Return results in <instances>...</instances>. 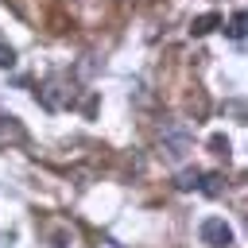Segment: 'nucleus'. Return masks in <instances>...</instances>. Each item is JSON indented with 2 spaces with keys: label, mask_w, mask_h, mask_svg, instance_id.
I'll return each instance as SVG.
<instances>
[{
  "label": "nucleus",
  "mask_w": 248,
  "mask_h": 248,
  "mask_svg": "<svg viewBox=\"0 0 248 248\" xmlns=\"http://www.w3.org/2000/svg\"><path fill=\"white\" fill-rule=\"evenodd\" d=\"M50 248H70V244H66V232H54V244H50Z\"/></svg>",
  "instance_id": "obj_9"
},
{
  "label": "nucleus",
  "mask_w": 248,
  "mask_h": 248,
  "mask_svg": "<svg viewBox=\"0 0 248 248\" xmlns=\"http://www.w3.org/2000/svg\"><path fill=\"white\" fill-rule=\"evenodd\" d=\"M159 143H163V151H167L170 159H182V155L190 151V136H186V128H182V124H163Z\"/></svg>",
  "instance_id": "obj_2"
},
{
  "label": "nucleus",
  "mask_w": 248,
  "mask_h": 248,
  "mask_svg": "<svg viewBox=\"0 0 248 248\" xmlns=\"http://www.w3.org/2000/svg\"><path fill=\"white\" fill-rule=\"evenodd\" d=\"M27 132H23V124L16 120V116H0V143H19Z\"/></svg>",
  "instance_id": "obj_3"
},
{
  "label": "nucleus",
  "mask_w": 248,
  "mask_h": 248,
  "mask_svg": "<svg viewBox=\"0 0 248 248\" xmlns=\"http://www.w3.org/2000/svg\"><path fill=\"white\" fill-rule=\"evenodd\" d=\"M174 186H178V190H202V170H182V174L174 178Z\"/></svg>",
  "instance_id": "obj_5"
},
{
  "label": "nucleus",
  "mask_w": 248,
  "mask_h": 248,
  "mask_svg": "<svg viewBox=\"0 0 248 248\" xmlns=\"http://www.w3.org/2000/svg\"><path fill=\"white\" fill-rule=\"evenodd\" d=\"M97 248H120L116 240H97Z\"/></svg>",
  "instance_id": "obj_10"
},
{
  "label": "nucleus",
  "mask_w": 248,
  "mask_h": 248,
  "mask_svg": "<svg viewBox=\"0 0 248 248\" xmlns=\"http://www.w3.org/2000/svg\"><path fill=\"white\" fill-rule=\"evenodd\" d=\"M198 236H202V244H209V248H229V244H232V225H229L225 217H205V221L198 225Z\"/></svg>",
  "instance_id": "obj_1"
},
{
  "label": "nucleus",
  "mask_w": 248,
  "mask_h": 248,
  "mask_svg": "<svg viewBox=\"0 0 248 248\" xmlns=\"http://www.w3.org/2000/svg\"><path fill=\"white\" fill-rule=\"evenodd\" d=\"M229 39H236V43L244 39V12H236V16L229 19Z\"/></svg>",
  "instance_id": "obj_6"
},
{
  "label": "nucleus",
  "mask_w": 248,
  "mask_h": 248,
  "mask_svg": "<svg viewBox=\"0 0 248 248\" xmlns=\"http://www.w3.org/2000/svg\"><path fill=\"white\" fill-rule=\"evenodd\" d=\"M12 66H16V50L8 43H0V70H12Z\"/></svg>",
  "instance_id": "obj_8"
},
{
  "label": "nucleus",
  "mask_w": 248,
  "mask_h": 248,
  "mask_svg": "<svg viewBox=\"0 0 248 248\" xmlns=\"http://www.w3.org/2000/svg\"><path fill=\"white\" fill-rule=\"evenodd\" d=\"M209 147H213V155L229 159V140H225V136H209Z\"/></svg>",
  "instance_id": "obj_7"
},
{
  "label": "nucleus",
  "mask_w": 248,
  "mask_h": 248,
  "mask_svg": "<svg viewBox=\"0 0 248 248\" xmlns=\"http://www.w3.org/2000/svg\"><path fill=\"white\" fill-rule=\"evenodd\" d=\"M217 23H221V16H217V12H209V16H198L190 31H194V35H209V31H213Z\"/></svg>",
  "instance_id": "obj_4"
}]
</instances>
